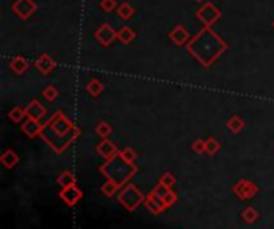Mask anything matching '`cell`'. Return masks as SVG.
<instances>
[{"label":"cell","mask_w":274,"mask_h":229,"mask_svg":"<svg viewBox=\"0 0 274 229\" xmlns=\"http://www.w3.org/2000/svg\"><path fill=\"white\" fill-rule=\"evenodd\" d=\"M186 49L204 68H210L223 55V52H226L228 43H226L218 34L213 32L210 26H205L202 31L197 32L193 39L188 42Z\"/></svg>","instance_id":"obj_1"},{"label":"cell","mask_w":274,"mask_h":229,"mask_svg":"<svg viewBox=\"0 0 274 229\" xmlns=\"http://www.w3.org/2000/svg\"><path fill=\"white\" fill-rule=\"evenodd\" d=\"M80 135V130L64 116L61 111L55 112L53 117L43 123L40 138L49 145L56 154H61L71 146V143L75 141Z\"/></svg>","instance_id":"obj_2"},{"label":"cell","mask_w":274,"mask_h":229,"mask_svg":"<svg viewBox=\"0 0 274 229\" xmlns=\"http://www.w3.org/2000/svg\"><path fill=\"white\" fill-rule=\"evenodd\" d=\"M136 170L138 168L135 167V164H131V162L122 157L120 151L116 157L106 160V164L101 165V168H100V171L108 178V181L116 183L119 188L124 186L127 181L136 173Z\"/></svg>","instance_id":"obj_3"},{"label":"cell","mask_w":274,"mask_h":229,"mask_svg":"<svg viewBox=\"0 0 274 229\" xmlns=\"http://www.w3.org/2000/svg\"><path fill=\"white\" fill-rule=\"evenodd\" d=\"M119 202L128 212H133L141 204H145V196L140 193V189L135 185H127L119 193Z\"/></svg>","instance_id":"obj_4"},{"label":"cell","mask_w":274,"mask_h":229,"mask_svg":"<svg viewBox=\"0 0 274 229\" xmlns=\"http://www.w3.org/2000/svg\"><path fill=\"white\" fill-rule=\"evenodd\" d=\"M196 16L204 26H212L213 23H216L221 18V12L212 2H205L202 7L197 8Z\"/></svg>","instance_id":"obj_5"},{"label":"cell","mask_w":274,"mask_h":229,"mask_svg":"<svg viewBox=\"0 0 274 229\" xmlns=\"http://www.w3.org/2000/svg\"><path fill=\"white\" fill-rule=\"evenodd\" d=\"M234 194L242 200H249L258 194V186L250 179H239L233 188Z\"/></svg>","instance_id":"obj_6"},{"label":"cell","mask_w":274,"mask_h":229,"mask_svg":"<svg viewBox=\"0 0 274 229\" xmlns=\"http://www.w3.org/2000/svg\"><path fill=\"white\" fill-rule=\"evenodd\" d=\"M12 10L20 20H27V18H31L35 13L37 5L34 0H15Z\"/></svg>","instance_id":"obj_7"},{"label":"cell","mask_w":274,"mask_h":229,"mask_svg":"<svg viewBox=\"0 0 274 229\" xmlns=\"http://www.w3.org/2000/svg\"><path fill=\"white\" fill-rule=\"evenodd\" d=\"M95 39H97V42L100 45L109 47L112 42L117 39V32L114 31V27H112L111 24L105 23V24H101L98 29L95 31Z\"/></svg>","instance_id":"obj_8"},{"label":"cell","mask_w":274,"mask_h":229,"mask_svg":"<svg viewBox=\"0 0 274 229\" xmlns=\"http://www.w3.org/2000/svg\"><path fill=\"white\" fill-rule=\"evenodd\" d=\"M168 39L172 40L176 47H183V45H188V42H190V32H188V29L183 26V24H176L172 31H170L168 34Z\"/></svg>","instance_id":"obj_9"},{"label":"cell","mask_w":274,"mask_h":229,"mask_svg":"<svg viewBox=\"0 0 274 229\" xmlns=\"http://www.w3.org/2000/svg\"><path fill=\"white\" fill-rule=\"evenodd\" d=\"M153 191H154V194H156L159 199H162V202H164L165 208L172 207V205L176 202V199H178L173 191L170 189V188H167V186H164L162 183H159Z\"/></svg>","instance_id":"obj_10"},{"label":"cell","mask_w":274,"mask_h":229,"mask_svg":"<svg viewBox=\"0 0 274 229\" xmlns=\"http://www.w3.org/2000/svg\"><path fill=\"white\" fill-rule=\"evenodd\" d=\"M47 114V109L39 100H32L26 106V119H34V120H42Z\"/></svg>","instance_id":"obj_11"},{"label":"cell","mask_w":274,"mask_h":229,"mask_svg":"<svg viewBox=\"0 0 274 229\" xmlns=\"http://www.w3.org/2000/svg\"><path fill=\"white\" fill-rule=\"evenodd\" d=\"M60 197L64 200L66 205L74 207L82 199V191L74 185V186H69V188H64L60 193Z\"/></svg>","instance_id":"obj_12"},{"label":"cell","mask_w":274,"mask_h":229,"mask_svg":"<svg viewBox=\"0 0 274 229\" xmlns=\"http://www.w3.org/2000/svg\"><path fill=\"white\" fill-rule=\"evenodd\" d=\"M97 152L98 154L103 157V159H106V160H109V159H112V157H116L117 154H119V149H117V146L112 143L111 140H103V141H100L98 143V146H97Z\"/></svg>","instance_id":"obj_13"},{"label":"cell","mask_w":274,"mask_h":229,"mask_svg":"<svg viewBox=\"0 0 274 229\" xmlns=\"http://www.w3.org/2000/svg\"><path fill=\"white\" fill-rule=\"evenodd\" d=\"M34 66H35V69L39 71L40 74L47 75V74H50V72L55 71L56 63H55V60L52 58L50 55H42V56H39V58L35 60Z\"/></svg>","instance_id":"obj_14"},{"label":"cell","mask_w":274,"mask_h":229,"mask_svg":"<svg viewBox=\"0 0 274 229\" xmlns=\"http://www.w3.org/2000/svg\"><path fill=\"white\" fill-rule=\"evenodd\" d=\"M145 205H146V208L149 210V212L154 213V215H159L160 212L167 210L165 205H164V202H162V199H159V197L154 194V191H151V193L148 194V197L145 199Z\"/></svg>","instance_id":"obj_15"},{"label":"cell","mask_w":274,"mask_h":229,"mask_svg":"<svg viewBox=\"0 0 274 229\" xmlns=\"http://www.w3.org/2000/svg\"><path fill=\"white\" fill-rule=\"evenodd\" d=\"M42 128H43V125L40 123V120H34V119H26V122L23 123V127H21L23 133L29 138L40 136Z\"/></svg>","instance_id":"obj_16"},{"label":"cell","mask_w":274,"mask_h":229,"mask_svg":"<svg viewBox=\"0 0 274 229\" xmlns=\"http://www.w3.org/2000/svg\"><path fill=\"white\" fill-rule=\"evenodd\" d=\"M0 162H2V165L5 168H13L18 165V162H20V156L16 154V152L13 149H7L2 156H0Z\"/></svg>","instance_id":"obj_17"},{"label":"cell","mask_w":274,"mask_h":229,"mask_svg":"<svg viewBox=\"0 0 274 229\" xmlns=\"http://www.w3.org/2000/svg\"><path fill=\"white\" fill-rule=\"evenodd\" d=\"M10 69L18 75H23L27 69H29V61H27L24 56H15V58L10 61Z\"/></svg>","instance_id":"obj_18"},{"label":"cell","mask_w":274,"mask_h":229,"mask_svg":"<svg viewBox=\"0 0 274 229\" xmlns=\"http://www.w3.org/2000/svg\"><path fill=\"white\" fill-rule=\"evenodd\" d=\"M117 16L120 18V20L128 21V20H131V18L135 16V8L131 7L128 2H122L117 7Z\"/></svg>","instance_id":"obj_19"},{"label":"cell","mask_w":274,"mask_h":229,"mask_svg":"<svg viewBox=\"0 0 274 229\" xmlns=\"http://www.w3.org/2000/svg\"><path fill=\"white\" fill-rule=\"evenodd\" d=\"M117 39L122 42V43H125V45H128V43H131L135 39H136V32L131 29V27H128V26H124L122 29L117 32Z\"/></svg>","instance_id":"obj_20"},{"label":"cell","mask_w":274,"mask_h":229,"mask_svg":"<svg viewBox=\"0 0 274 229\" xmlns=\"http://www.w3.org/2000/svg\"><path fill=\"white\" fill-rule=\"evenodd\" d=\"M103 90H105V85H103L98 79H92L87 83V91H88L90 97H93V98H98L100 95L103 93Z\"/></svg>","instance_id":"obj_21"},{"label":"cell","mask_w":274,"mask_h":229,"mask_svg":"<svg viewBox=\"0 0 274 229\" xmlns=\"http://www.w3.org/2000/svg\"><path fill=\"white\" fill-rule=\"evenodd\" d=\"M58 185L64 189V188H69V186H74L75 185V176L72 171L69 170H66L63 171V173L58 176Z\"/></svg>","instance_id":"obj_22"},{"label":"cell","mask_w":274,"mask_h":229,"mask_svg":"<svg viewBox=\"0 0 274 229\" xmlns=\"http://www.w3.org/2000/svg\"><path fill=\"white\" fill-rule=\"evenodd\" d=\"M220 148H221V145L218 141H216L215 138H207L205 140V154H209V156H215L216 152L220 151Z\"/></svg>","instance_id":"obj_23"},{"label":"cell","mask_w":274,"mask_h":229,"mask_svg":"<svg viewBox=\"0 0 274 229\" xmlns=\"http://www.w3.org/2000/svg\"><path fill=\"white\" fill-rule=\"evenodd\" d=\"M226 125H228V128H230L233 133H239V131L245 127V122H244L239 116H233V117L228 120V123H226Z\"/></svg>","instance_id":"obj_24"},{"label":"cell","mask_w":274,"mask_h":229,"mask_svg":"<svg viewBox=\"0 0 274 229\" xmlns=\"http://www.w3.org/2000/svg\"><path fill=\"white\" fill-rule=\"evenodd\" d=\"M242 218H244V221H247L249 224H252V223H255V221H257V219L260 218V213L257 212V208L247 207V208H244Z\"/></svg>","instance_id":"obj_25"},{"label":"cell","mask_w":274,"mask_h":229,"mask_svg":"<svg viewBox=\"0 0 274 229\" xmlns=\"http://www.w3.org/2000/svg\"><path fill=\"white\" fill-rule=\"evenodd\" d=\"M112 133V128L108 122H100L98 125H97V135L101 138V140H106L109 138V135Z\"/></svg>","instance_id":"obj_26"},{"label":"cell","mask_w":274,"mask_h":229,"mask_svg":"<svg viewBox=\"0 0 274 229\" xmlns=\"http://www.w3.org/2000/svg\"><path fill=\"white\" fill-rule=\"evenodd\" d=\"M58 97H60V91H58V88H56V87H53V85H49V87H45V90H43V98H45L47 101L53 103Z\"/></svg>","instance_id":"obj_27"},{"label":"cell","mask_w":274,"mask_h":229,"mask_svg":"<svg viewBox=\"0 0 274 229\" xmlns=\"http://www.w3.org/2000/svg\"><path fill=\"white\" fill-rule=\"evenodd\" d=\"M8 117H10V120H13V122H21L26 117V109L16 106L8 112Z\"/></svg>","instance_id":"obj_28"},{"label":"cell","mask_w":274,"mask_h":229,"mask_svg":"<svg viewBox=\"0 0 274 229\" xmlns=\"http://www.w3.org/2000/svg\"><path fill=\"white\" fill-rule=\"evenodd\" d=\"M119 189H120V188H119L116 183H112V181H106V183L101 186V193H105V196L111 197V196H114Z\"/></svg>","instance_id":"obj_29"},{"label":"cell","mask_w":274,"mask_h":229,"mask_svg":"<svg viewBox=\"0 0 274 229\" xmlns=\"http://www.w3.org/2000/svg\"><path fill=\"white\" fill-rule=\"evenodd\" d=\"M100 7H101V10H103V12L111 13V12L117 10V7H119V5H117L116 0H101Z\"/></svg>","instance_id":"obj_30"},{"label":"cell","mask_w":274,"mask_h":229,"mask_svg":"<svg viewBox=\"0 0 274 229\" xmlns=\"http://www.w3.org/2000/svg\"><path fill=\"white\" fill-rule=\"evenodd\" d=\"M120 154H122V157H124L125 160H128V162H131V164H135V160H136V152L131 149V148H125V149H122L120 151Z\"/></svg>","instance_id":"obj_31"},{"label":"cell","mask_w":274,"mask_h":229,"mask_svg":"<svg viewBox=\"0 0 274 229\" xmlns=\"http://www.w3.org/2000/svg\"><path fill=\"white\" fill-rule=\"evenodd\" d=\"M159 183H162L164 186H167V188L172 189V188H173V185L176 183V179H175V176H173L172 173H164V175H162V178H160Z\"/></svg>","instance_id":"obj_32"},{"label":"cell","mask_w":274,"mask_h":229,"mask_svg":"<svg viewBox=\"0 0 274 229\" xmlns=\"http://www.w3.org/2000/svg\"><path fill=\"white\" fill-rule=\"evenodd\" d=\"M193 151L196 154H205V140H196L193 143Z\"/></svg>","instance_id":"obj_33"},{"label":"cell","mask_w":274,"mask_h":229,"mask_svg":"<svg viewBox=\"0 0 274 229\" xmlns=\"http://www.w3.org/2000/svg\"><path fill=\"white\" fill-rule=\"evenodd\" d=\"M272 27H274V21H272Z\"/></svg>","instance_id":"obj_34"}]
</instances>
